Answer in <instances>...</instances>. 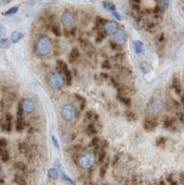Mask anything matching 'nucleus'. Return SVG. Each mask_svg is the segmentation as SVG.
I'll list each match as a JSON object with an SVG mask.
<instances>
[{
    "label": "nucleus",
    "mask_w": 184,
    "mask_h": 185,
    "mask_svg": "<svg viewBox=\"0 0 184 185\" xmlns=\"http://www.w3.org/2000/svg\"><path fill=\"white\" fill-rule=\"evenodd\" d=\"M183 10H184V8H183Z\"/></svg>",
    "instance_id": "obj_48"
},
{
    "label": "nucleus",
    "mask_w": 184,
    "mask_h": 185,
    "mask_svg": "<svg viewBox=\"0 0 184 185\" xmlns=\"http://www.w3.org/2000/svg\"><path fill=\"white\" fill-rule=\"evenodd\" d=\"M61 22H62V24L66 27H71L75 22L74 16L70 12H65L62 16H61Z\"/></svg>",
    "instance_id": "obj_8"
},
{
    "label": "nucleus",
    "mask_w": 184,
    "mask_h": 185,
    "mask_svg": "<svg viewBox=\"0 0 184 185\" xmlns=\"http://www.w3.org/2000/svg\"><path fill=\"white\" fill-rule=\"evenodd\" d=\"M133 46H134V50L136 52V54H142L143 51V43L140 40H137L133 43Z\"/></svg>",
    "instance_id": "obj_14"
},
{
    "label": "nucleus",
    "mask_w": 184,
    "mask_h": 185,
    "mask_svg": "<svg viewBox=\"0 0 184 185\" xmlns=\"http://www.w3.org/2000/svg\"><path fill=\"white\" fill-rule=\"evenodd\" d=\"M25 122H24V118H17L16 121V130L17 132H20L25 129Z\"/></svg>",
    "instance_id": "obj_15"
},
{
    "label": "nucleus",
    "mask_w": 184,
    "mask_h": 185,
    "mask_svg": "<svg viewBox=\"0 0 184 185\" xmlns=\"http://www.w3.org/2000/svg\"><path fill=\"white\" fill-rule=\"evenodd\" d=\"M106 158V149L102 148L101 152L99 153V156H98V162H99L100 164H103V163L105 162Z\"/></svg>",
    "instance_id": "obj_26"
},
{
    "label": "nucleus",
    "mask_w": 184,
    "mask_h": 185,
    "mask_svg": "<svg viewBox=\"0 0 184 185\" xmlns=\"http://www.w3.org/2000/svg\"><path fill=\"white\" fill-rule=\"evenodd\" d=\"M51 31H52V33H53L56 36H57V37L61 36V30H60L59 26H58L56 23L52 24V26H51Z\"/></svg>",
    "instance_id": "obj_23"
},
{
    "label": "nucleus",
    "mask_w": 184,
    "mask_h": 185,
    "mask_svg": "<svg viewBox=\"0 0 184 185\" xmlns=\"http://www.w3.org/2000/svg\"><path fill=\"white\" fill-rule=\"evenodd\" d=\"M41 1H42V0H30L28 4H29L30 6H34V5H36V4L40 3Z\"/></svg>",
    "instance_id": "obj_43"
},
{
    "label": "nucleus",
    "mask_w": 184,
    "mask_h": 185,
    "mask_svg": "<svg viewBox=\"0 0 184 185\" xmlns=\"http://www.w3.org/2000/svg\"><path fill=\"white\" fill-rule=\"evenodd\" d=\"M104 34H98V35L96 36V43H101L102 41H103V39H104Z\"/></svg>",
    "instance_id": "obj_39"
},
{
    "label": "nucleus",
    "mask_w": 184,
    "mask_h": 185,
    "mask_svg": "<svg viewBox=\"0 0 184 185\" xmlns=\"http://www.w3.org/2000/svg\"><path fill=\"white\" fill-rule=\"evenodd\" d=\"M79 56H80V51H79V49L77 47H74L70 51V54L69 56V58L70 60V62H71V61H72V62H73V61H75Z\"/></svg>",
    "instance_id": "obj_16"
},
{
    "label": "nucleus",
    "mask_w": 184,
    "mask_h": 185,
    "mask_svg": "<svg viewBox=\"0 0 184 185\" xmlns=\"http://www.w3.org/2000/svg\"><path fill=\"white\" fill-rule=\"evenodd\" d=\"M75 96H76L77 100L80 102V104H81L80 105L81 106V110H83L85 108V107H86V99L83 96H80V95H75Z\"/></svg>",
    "instance_id": "obj_24"
},
{
    "label": "nucleus",
    "mask_w": 184,
    "mask_h": 185,
    "mask_svg": "<svg viewBox=\"0 0 184 185\" xmlns=\"http://www.w3.org/2000/svg\"><path fill=\"white\" fill-rule=\"evenodd\" d=\"M21 105H22V108H23L25 113H32L34 111V107H35L34 102L31 98L23 99L22 102H21Z\"/></svg>",
    "instance_id": "obj_9"
},
{
    "label": "nucleus",
    "mask_w": 184,
    "mask_h": 185,
    "mask_svg": "<svg viewBox=\"0 0 184 185\" xmlns=\"http://www.w3.org/2000/svg\"><path fill=\"white\" fill-rule=\"evenodd\" d=\"M47 177L49 180H56L58 177V170L56 169H50L47 171Z\"/></svg>",
    "instance_id": "obj_20"
},
{
    "label": "nucleus",
    "mask_w": 184,
    "mask_h": 185,
    "mask_svg": "<svg viewBox=\"0 0 184 185\" xmlns=\"http://www.w3.org/2000/svg\"><path fill=\"white\" fill-rule=\"evenodd\" d=\"M134 2H136V3H139V2H140V0H134Z\"/></svg>",
    "instance_id": "obj_47"
},
{
    "label": "nucleus",
    "mask_w": 184,
    "mask_h": 185,
    "mask_svg": "<svg viewBox=\"0 0 184 185\" xmlns=\"http://www.w3.org/2000/svg\"><path fill=\"white\" fill-rule=\"evenodd\" d=\"M107 167H108V163H106V164L103 163V165L101 166V168H100V177L101 178H104L106 176Z\"/></svg>",
    "instance_id": "obj_33"
},
{
    "label": "nucleus",
    "mask_w": 184,
    "mask_h": 185,
    "mask_svg": "<svg viewBox=\"0 0 184 185\" xmlns=\"http://www.w3.org/2000/svg\"><path fill=\"white\" fill-rule=\"evenodd\" d=\"M126 118L130 121H135L137 119V116L132 111H126Z\"/></svg>",
    "instance_id": "obj_32"
},
{
    "label": "nucleus",
    "mask_w": 184,
    "mask_h": 185,
    "mask_svg": "<svg viewBox=\"0 0 184 185\" xmlns=\"http://www.w3.org/2000/svg\"><path fill=\"white\" fill-rule=\"evenodd\" d=\"M117 99H118L121 103H123L124 105H126L127 107H130V106L132 105V100H131V98H130V97H127V96H123V94H122L120 91H118V92H117Z\"/></svg>",
    "instance_id": "obj_12"
},
{
    "label": "nucleus",
    "mask_w": 184,
    "mask_h": 185,
    "mask_svg": "<svg viewBox=\"0 0 184 185\" xmlns=\"http://www.w3.org/2000/svg\"><path fill=\"white\" fill-rule=\"evenodd\" d=\"M23 114H24V110H23L22 105L20 103V104H19L18 110H17V118H23Z\"/></svg>",
    "instance_id": "obj_34"
},
{
    "label": "nucleus",
    "mask_w": 184,
    "mask_h": 185,
    "mask_svg": "<svg viewBox=\"0 0 184 185\" xmlns=\"http://www.w3.org/2000/svg\"><path fill=\"white\" fill-rule=\"evenodd\" d=\"M101 143L102 142H101L100 138L97 137V136H94L93 140H92V145H93L94 147H96V148H98L101 145Z\"/></svg>",
    "instance_id": "obj_29"
},
{
    "label": "nucleus",
    "mask_w": 184,
    "mask_h": 185,
    "mask_svg": "<svg viewBox=\"0 0 184 185\" xmlns=\"http://www.w3.org/2000/svg\"><path fill=\"white\" fill-rule=\"evenodd\" d=\"M113 35H114L115 42L117 43L118 45H124L127 42L128 36H127V34L124 32L123 30H119L118 29Z\"/></svg>",
    "instance_id": "obj_7"
},
{
    "label": "nucleus",
    "mask_w": 184,
    "mask_h": 185,
    "mask_svg": "<svg viewBox=\"0 0 184 185\" xmlns=\"http://www.w3.org/2000/svg\"><path fill=\"white\" fill-rule=\"evenodd\" d=\"M96 162V155L93 152H87L84 155L81 156V158L78 159V164L81 168L84 169H90Z\"/></svg>",
    "instance_id": "obj_2"
},
{
    "label": "nucleus",
    "mask_w": 184,
    "mask_h": 185,
    "mask_svg": "<svg viewBox=\"0 0 184 185\" xmlns=\"http://www.w3.org/2000/svg\"><path fill=\"white\" fill-rule=\"evenodd\" d=\"M14 181H15L16 184H20V185H24V184L27 183L26 180H25V178H24L21 174H20V173H18V174L15 175V177H14Z\"/></svg>",
    "instance_id": "obj_21"
},
{
    "label": "nucleus",
    "mask_w": 184,
    "mask_h": 185,
    "mask_svg": "<svg viewBox=\"0 0 184 185\" xmlns=\"http://www.w3.org/2000/svg\"><path fill=\"white\" fill-rule=\"evenodd\" d=\"M10 45L9 40L8 38H2L0 39V48H7Z\"/></svg>",
    "instance_id": "obj_28"
},
{
    "label": "nucleus",
    "mask_w": 184,
    "mask_h": 185,
    "mask_svg": "<svg viewBox=\"0 0 184 185\" xmlns=\"http://www.w3.org/2000/svg\"><path fill=\"white\" fill-rule=\"evenodd\" d=\"M52 142H53V143H54V145L56 147V149H59V143H58V141H57V139L55 137V136H52Z\"/></svg>",
    "instance_id": "obj_42"
},
{
    "label": "nucleus",
    "mask_w": 184,
    "mask_h": 185,
    "mask_svg": "<svg viewBox=\"0 0 184 185\" xmlns=\"http://www.w3.org/2000/svg\"><path fill=\"white\" fill-rule=\"evenodd\" d=\"M103 7H104V9H105L106 10H108V11H110V12L116 10V6H115L112 2L107 1V0H106V1L103 2Z\"/></svg>",
    "instance_id": "obj_18"
},
{
    "label": "nucleus",
    "mask_w": 184,
    "mask_h": 185,
    "mask_svg": "<svg viewBox=\"0 0 184 185\" xmlns=\"http://www.w3.org/2000/svg\"><path fill=\"white\" fill-rule=\"evenodd\" d=\"M140 68H141V70L143 71V73H148L151 71V67L149 66V64L147 62H143L140 65Z\"/></svg>",
    "instance_id": "obj_31"
},
{
    "label": "nucleus",
    "mask_w": 184,
    "mask_h": 185,
    "mask_svg": "<svg viewBox=\"0 0 184 185\" xmlns=\"http://www.w3.org/2000/svg\"><path fill=\"white\" fill-rule=\"evenodd\" d=\"M64 78H65V82L67 85H70L71 84V82H72V75H71V71L68 69L66 70L64 72Z\"/></svg>",
    "instance_id": "obj_19"
},
{
    "label": "nucleus",
    "mask_w": 184,
    "mask_h": 185,
    "mask_svg": "<svg viewBox=\"0 0 184 185\" xmlns=\"http://www.w3.org/2000/svg\"><path fill=\"white\" fill-rule=\"evenodd\" d=\"M1 2H3V3H8V2H9L10 0H0Z\"/></svg>",
    "instance_id": "obj_46"
},
{
    "label": "nucleus",
    "mask_w": 184,
    "mask_h": 185,
    "mask_svg": "<svg viewBox=\"0 0 184 185\" xmlns=\"http://www.w3.org/2000/svg\"><path fill=\"white\" fill-rule=\"evenodd\" d=\"M164 107V103L160 98H151L147 104V111L152 115L158 114Z\"/></svg>",
    "instance_id": "obj_3"
},
{
    "label": "nucleus",
    "mask_w": 184,
    "mask_h": 185,
    "mask_svg": "<svg viewBox=\"0 0 184 185\" xmlns=\"http://www.w3.org/2000/svg\"><path fill=\"white\" fill-rule=\"evenodd\" d=\"M173 86H174L175 90H176V91H177L178 92H179V91H180V86H179V81H177V80H174V82H173Z\"/></svg>",
    "instance_id": "obj_38"
},
{
    "label": "nucleus",
    "mask_w": 184,
    "mask_h": 185,
    "mask_svg": "<svg viewBox=\"0 0 184 185\" xmlns=\"http://www.w3.org/2000/svg\"><path fill=\"white\" fill-rule=\"evenodd\" d=\"M8 142L5 138H0V148H6Z\"/></svg>",
    "instance_id": "obj_37"
},
{
    "label": "nucleus",
    "mask_w": 184,
    "mask_h": 185,
    "mask_svg": "<svg viewBox=\"0 0 184 185\" xmlns=\"http://www.w3.org/2000/svg\"><path fill=\"white\" fill-rule=\"evenodd\" d=\"M64 79L58 73H53L48 79V84L51 88L55 90H60L64 85Z\"/></svg>",
    "instance_id": "obj_4"
},
{
    "label": "nucleus",
    "mask_w": 184,
    "mask_h": 185,
    "mask_svg": "<svg viewBox=\"0 0 184 185\" xmlns=\"http://www.w3.org/2000/svg\"><path fill=\"white\" fill-rule=\"evenodd\" d=\"M159 5L163 10L166 9L168 6V0H159Z\"/></svg>",
    "instance_id": "obj_35"
},
{
    "label": "nucleus",
    "mask_w": 184,
    "mask_h": 185,
    "mask_svg": "<svg viewBox=\"0 0 184 185\" xmlns=\"http://www.w3.org/2000/svg\"><path fill=\"white\" fill-rule=\"evenodd\" d=\"M75 116H76L75 107L70 104L65 105L62 107V109H61V117H62V118L65 121H72Z\"/></svg>",
    "instance_id": "obj_5"
},
{
    "label": "nucleus",
    "mask_w": 184,
    "mask_h": 185,
    "mask_svg": "<svg viewBox=\"0 0 184 185\" xmlns=\"http://www.w3.org/2000/svg\"><path fill=\"white\" fill-rule=\"evenodd\" d=\"M53 50L52 42L47 37H41L36 45V51L37 54L41 56H45L50 54Z\"/></svg>",
    "instance_id": "obj_1"
},
{
    "label": "nucleus",
    "mask_w": 184,
    "mask_h": 185,
    "mask_svg": "<svg viewBox=\"0 0 184 185\" xmlns=\"http://www.w3.org/2000/svg\"><path fill=\"white\" fill-rule=\"evenodd\" d=\"M62 176H63V179H64V180H68V181H69L70 183H72V184H74V183H75V182H74V181H73L72 180H70V179L69 177H67V176H66V175H65L64 173H62Z\"/></svg>",
    "instance_id": "obj_45"
},
{
    "label": "nucleus",
    "mask_w": 184,
    "mask_h": 185,
    "mask_svg": "<svg viewBox=\"0 0 184 185\" xmlns=\"http://www.w3.org/2000/svg\"><path fill=\"white\" fill-rule=\"evenodd\" d=\"M3 129L7 132H10L12 129V115L10 113H7L5 115V121L3 124Z\"/></svg>",
    "instance_id": "obj_11"
},
{
    "label": "nucleus",
    "mask_w": 184,
    "mask_h": 185,
    "mask_svg": "<svg viewBox=\"0 0 184 185\" xmlns=\"http://www.w3.org/2000/svg\"><path fill=\"white\" fill-rule=\"evenodd\" d=\"M110 45H111V48L112 49H114V50H119L120 49V47H118L117 45H118V44L117 43H114V42H110Z\"/></svg>",
    "instance_id": "obj_41"
},
{
    "label": "nucleus",
    "mask_w": 184,
    "mask_h": 185,
    "mask_svg": "<svg viewBox=\"0 0 184 185\" xmlns=\"http://www.w3.org/2000/svg\"><path fill=\"white\" fill-rule=\"evenodd\" d=\"M112 13V15H113V17L114 18H116L117 20H121V17H120V15L117 12V10H115V11H112L111 12Z\"/></svg>",
    "instance_id": "obj_44"
},
{
    "label": "nucleus",
    "mask_w": 184,
    "mask_h": 185,
    "mask_svg": "<svg viewBox=\"0 0 184 185\" xmlns=\"http://www.w3.org/2000/svg\"><path fill=\"white\" fill-rule=\"evenodd\" d=\"M18 10H19V8H18V7H12V8H10L9 10H7V11L4 13V15H5V16H12V15L16 14V13L18 12Z\"/></svg>",
    "instance_id": "obj_30"
},
{
    "label": "nucleus",
    "mask_w": 184,
    "mask_h": 185,
    "mask_svg": "<svg viewBox=\"0 0 184 185\" xmlns=\"http://www.w3.org/2000/svg\"><path fill=\"white\" fill-rule=\"evenodd\" d=\"M102 68L105 69V70H109V69H111V65H110V62H109L108 60H104V61H103Z\"/></svg>",
    "instance_id": "obj_36"
},
{
    "label": "nucleus",
    "mask_w": 184,
    "mask_h": 185,
    "mask_svg": "<svg viewBox=\"0 0 184 185\" xmlns=\"http://www.w3.org/2000/svg\"><path fill=\"white\" fill-rule=\"evenodd\" d=\"M23 38V34L22 33H20V32H13L12 34H11V36H10V39H11V41H12V43H14V44H17V43H19L21 39Z\"/></svg>",
    "instance_id": "obj_13"
},
{
    "label": "nucleus",
    "mask_w": 184,
    "mask_h": 185,
    "mask_svg": "<svg viewBox=\"0 0 184 185\" xmlns=\"http://www.w3.org/2000/svg\"><path fill=\"white\" fill-rule=\"evenodd\" d=\"M15 168L17 169V170H19L20 172H26V170H27V166L23 162H16Z\"/></svg>",
    "instance_id": "obj_25"
},
{
    "label": "nucleus",
    "mask_w": 184,
    "mask_h": 185,
    "mask_svg": "<svg viewBox=\"0 0 184 185\" xmlns=\"http://www.w3.org/2000/svg\"><path fill=\"white\" fill-rule=\"evenodd\" d=\"M165 142H166V139L163 138V137H160V138H158V139L157 140V146H160L161 144L165 143Z\"/></svg>",
    "instance_id": "obj_40"
},
{
    "label": "nucleus",
    "mask_w": 184,
    "mask_h": 185,
    "mask_svg": "<svg viewBox=\"0 0 184 185\" xmlns=\"http://www.w3.org/2000/svg\"><path fill=\"white\" fill-rule=\"evenodd\" d=\"M104 31L108 35H113L119 29L118 24L115 21H106L103 24Z\"/></svg>",
    "instance_id": "obj_6"
},
{
    "label": "nucleus",
    "mask_w": 184,
    "mask_h": 185,
    "mask_svg": "<svg viewBox=\"0 0 184 185\" xmlns=\"http://www.w3.org/2000/svg\"><path fill=\"white\" fill-rule=\"evenodd\" d=\"M0 158H1V160L3 162H8L9 159V154L8 150H6L5 148H0Z\"/></svg>",
    "instance_id": "obj_17"
},
{
    "label": "nucleus",
    "mask_w": 184,
    "mask_h": 185,
    "mask_svg": "<svg viewBox=\"0 0 184 185\" xmlns=\"http://www.w3.org/2000/svg\"><path fill=\"white\" fill-rule=\"evenodd\" d=\"M86 132L89 135H96L97 133V130H96V127L94 123H91V124L88 125L87 129H86Z\"/></svg>",
    "instance_id": "obj_22"
},
{
    "label": "nucleus",
    "mask_w": 184,
    "mask_h": 185,
    "mask_svg": "<svg viewBox=\"0 0 184 185\" xmlns=\"http://www.w3.org/2000/svg\"><path fill=\"white\" fill-rule=\"evenodd\" d=\"M157 126V122L156 118H145L144 121H143V128H144V130L147 131V132L154 131Z\"/></svg>",
    "instance_id": "obj_10"
},
{
    "label": "nucleus",
    "mask_w": 184,
    "mask_h": 185,
    "mask_svg": "<svg viewBox=\"0 0 184 185\" xmlns=\"http://www.w3.org/2000/svg\"><path fill=\"white\" fill-rule=\"evenodd\" d=\"M95 117H96V114L93 111L89 110L84 115V120L85 121H92V120L95 119Z\"/></svg>",
    "instance_id": "obj_27"
}]
</instances>
